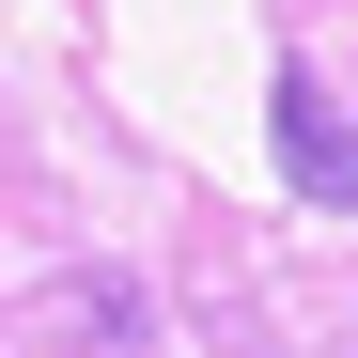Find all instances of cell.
<instances>
[{"mask_svg":"<svg viewBox=\"0 0 358 358\" xmlns=\"http://www.w3.org/2000/svg\"><path fill=\"white\" fill-rule=\"evenodd\" d=\"M280 171H296V203H343L358 187V156H343V109L312 63H280Z\"/></svg>","mask_w":358,"mask_h":358,"instance_id":"cell-1","label":"cell"}]
</instances>
